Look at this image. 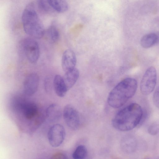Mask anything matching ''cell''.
I'll return each instance as SVG.
<instances>
[{
    "label": "cell",
    "mask_w": 159,
    "mask_h": 159,
    "mask_svg": "<svg viewBox=\"0 0 159 159\" xmlns=\"http://www.w3.org/2000/svg\"><path fill=\"white\" fill-rule=\"evenodd\" d=\"M20 107L23 115L27 120H32L36 117L38 114V108L34 103H24L20 105Z\"/></svg>",
    "instance_id": "obj_10"
},
{
    "label": "cell",
    "mask_w": 159,
    "mask_h": 159,
    "mask_svg": "<svg viewBox=\"0 0 159 159\" xmlns=\"http://www.w3.org/2000/svg\"><path fill=\"white\" fill-rule=\"evenodd\" d=\"M122 150L127 153L134 152L137 146V142L135 138L131 135H127L123 137L120 142Z\"/></svg>",
    "instance_id": "obj_12"
},
{
    "label": "cell",
    "mask_w": 159,
    "mask_h": 159,
    "mask_svg": "<svg viewBox=\"0 0 159 159\" xmlns=\"http://www.w3.org/2000/svg\"><path fill=\"white\" fill-rule=\"evenodd\" d=\"M53 86L56 93L59 97H64L68 91L63 77L60 75H57L54 76Z\"/></svg>",
    "instance_id": "obj_13"
},
{
    "label": "cell",
    "mask_w": 159,
    "mask_h": 159,
    "mask_svg": "<svg viewBox=\"0 0 159 159\" xmlns=\"http://www.w3.org/2000/svg\"><path fill=\"white\" fill-rule=\"evenodd\" d=\"M157 79V73L156 68L151 66L145 72L140 84L141 93L144 95H148L151 93L155 88Z\"/></svg>",
    "instance_id": "obj_4"
},
{
    "label": "cell",
    "mask_w": 159,
    "mask_h": 159,
    "mask_svg": "<svg viewBox=\"0 0 159 159\" xmlns=\"http://www.w3.org/2000/svg\"><path fill=\"white\" fill-rule=\"evenodd\" d=\"M39 7L43 11L48 13L54 12L50 7L47 0H39Z\"/></svg>",
    "instance_id": "obj_19"
},
{
    "label": "cell",
    "mask_w": 159,
    "mask_h": 159,
    "mask_svg": "<svg viewBox=\"0 0 159 159\" xmlns=\"http://www.w3.org/2000/svg\"><path fill=\"white\" fill-rule=\"evenodd\" d=\"M39 84V77L36 73L28 75L25 78L23 84L24 91L25 94L31 96L37 91Z\"/></svg>",
    "instance_id": "obj_8"
},
{
    "label": "cell",
    "mask_w": 159,
    "mask_h": 159,
    "mask_svg": "<svg viewBox=\"0 0 159 159\" xmlns=\"http://www.w3.org/2000/svg\"><path fill=\"white\" fill-rule=\"evenodd\" d=\"M137 88L136 80L126 78L119 83L110 91L107 98L109 105L114 108L122 106L135 93Z\"/></svg>",
    "instance_id": "obj_2"
},
{
    "label": "cell",
    "mask_w": 159,
    "mask_h": 159,
    "mask_svg": "<svg viewBox=\"0 0 159 159\" xmlns=\"http://www.w3.org/2000/svg\"><path fill=\"white\" fill-rule=\"evenodd\" d=\"M46 34L49 40L52 43L57 42L59 39L60 34L56 27L53 25H51L46 31Z\"/></svg>",
    "instance_id": "obj_17"
},
{
    "label": "cell",
    "mask_w": 159,
    "mask_h": 159,
    "mask_svg": "<svg viewBox=\"0 0 159 159\" xmlns=\"http://www.w3.org/2000/svg\"><path fill=\"white\" fill-rule=\"evenodd\" d=\"M158 40V36L156 34L149 33L142 37L140 40V44L143 48H148L154 45Z\"/></svg>",
    "instance_id": "obj_16"
},
{
    "label": "cell",
    "mask_w": 159,
    "mask_h": 159,
    "mask_svg": "<svg viewBox=\"0 0 159 159\" xmlns=\"http://www.w3.org/2000/svg\"><path fill=\"white\" fill-rule=\"evenodd\" d=\"M149 133L152 135H156L159 132V126L156 124L151 125L148 129Z\"/></svg>",
    "instance_id": "obj_20"
},
{
    "label": "cell",
    "mask_w": 159,
    "mask_h": 159,
    "mask_svg": "<svg viewBox=\"0 0 159 159\" xmlns=\"http://www.w3.org/2000/svg\"><path fill=\"white\" fill-rule=\"evenodd\" d=\"M143 115L141 106L132 103L119 111L112 121L113 127L121 131L132 129L140 123Z\"/></svg>",
    "instance_id": "obj_1"
},
{
    "label": "cell",
    "mask_w": 159,
    "mask_h": 159,
    "mask_svg": "<svg viewBox=\"0 0 159 159\" xmlns=\"http://www.w3.org/2000/svg\"><path fill=\"white\" fill-rule=\"evenodd\" d=\"M65 134V129L63 125L59 124L52 125L48 132V139L50 144L53 147H59L63 142Z\"/></svg>",
    "instance_id": "obj_7"
},
{
    "label": "cell",
    "mask_w": 159,
    "mask_h": 159,
    "mask_svg": "<svg viewBox=\"0 0 159 159\" xmlns=\"http://www.w3.org/2000/svg\"><path fill=\"white\" fill-rule=\"evenodd\" d=\"M79 70L76 68L65 72L63 78L68 90L75 84L79 78Z\"/></svg>",
    "instance_id": "obj_14"
},
{
    "label": "cell",
    "mask_w": 159,
    "mask_h": 159,
    "mask_svg": "<svg viewBox=\"0 0 159 159\" xmlns=\"http://www.w3.org/2000/svg\"><path fill=\"white\" fill-rule=\"evenodd\" d=\"M87 155V150L86 147L82 145L78 146L72 154V157L74 159L85 158Z\"/></svg>",
    "instance_id": "obj_18"
},
{
    "label": "cell",
    "mask_w": 159,
    "mask_h": 159,
    "mask_svg": "<svg viewBox=\"0 0 159 159\" xmlns=\"http://www.w3.org/2000/svg\"><path fill=\"white\" fill-rule=\"evenodd\" d=\"M153 100L155 106L159 109V87L156 89L153 93Z\"/></svg>",
    "instance_id": "obj_21"
},
{
    "label": "cell",
    "mask_w": 159,
    "mask_h": 159,
    "mask_svg": "<svg viewBox=\"0 0 159 159\" xmlns=\"http://www.w3.org/2000/svg\"><path fill=\"white\" fill-rule=\"evenodd\" d=\"M76 58L75 53L70 49L63 52L61 59V66L63 70L66 72L75 68Z\"/></svg>",
    "instance_id": "obj_9"
},
{
    "label": "cell",
    "mask_w": 159,
    "mask_h": 159,
    "mask_svg": "<svg viewBox=\"0 0 159 159\" xmlns=\"http://www.w3.org/2000/svg\"><path fill=\"white\" fill-rule=\"evenodd\" d=\"M63 115L66 124L70 129L75 130L79 128L80 125V115L73 106L66 105L63 110Z\"/></svg>",
    "instance_id": "obj_6"
},
{
    "label": "cell",
    "mask_w": 159,
    "mask_h": 159,
    "mask_svg": "<svg viewBox=\"0 0 159 159\" xmlns=\"http://www.w3.org/2000/svg\"><path fill=\"white\" fill-rule=\"evenodd\" d=\"M22 21L25 32L34 38L40 39L45 34L43 25L31 2L25 7L22 14Z\"/></svg>",
    "instance_id": "obj_3"
},
{
    "label": "cell",
    "mask_w": 159,
    "mask_h": 159,
    "mask_svg": "<svg viewBox=\"0 0 159 159\" xmlns=\"http://www.w3.org/2000/svg\"><path fill=\"white\" fill-rule=\"evenodd\" d=\"M49 5L54 11L64 13L68 9V4L66 0H47Z\"/></svg>",
    "instance_id": "obj_15"
},
{
    "label": "cell",
    "mask_w": 159,
    "mask_h": 159,
    "mask_svg": "<svg viewBox=\"0 0 159 159\" xmlns=\"http://www.w3.org/2000/svg\"><path fill=\"white\" fill-rule=\"evenodd\" d=\"M45 114L46 116L49 121L54 122L60 119L62 112L59 106L57 104L53 103L48 107Z\"/></svg>",
    "instance_id": "obj_11"
},
{
    "label": "cell",
    "mask_w": 159,
    "mask_h": 159,
    "mask_svg": "<svg viewBox=\"0 0 159 159\" xmlns=\"http://www.w3.org/2000/svg\"><path fill=\"white\" fill-rule=\"evenodd\" d=\"M23 52L28 61L35 63L38 61L40 55V49L38 42L34 39L27 38L21 42Z\"/></svg>",
    "instance_id": "obj_5"
}]
</instances>
